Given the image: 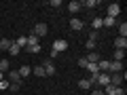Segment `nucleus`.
Masks as SVG:
<instances>
[{
  "label": "nucleus",
  "mask_w": 127,
  "mask_h": 95,
  "mask_svg": "<svg viewBox=\"0 0 127 95\" xmlns=\"http://www.w3.org/2000/svg\"><path fill=\"white\" fill-rule=\"evenodd\" d=\"M11 45H13V40H9V38H2V40H0V51H9Z\"/></svg>",
  "instance_id": "dca6fc26"
},
{
  "label": "nucleus",
  "mask_w": 127,
  "mask_h": 95,
  "mask_svg": "<svg viewBox=\"0 0 127 95\" xmlns=\"http://www.w3.org/2000/svg\"><path fill=\"white\" fill-rule=\"evenodd\" d=\"M85 47H87L89 51H93V49H95V42H93V40H87V42H85Z\"/></svg>",
  "instance_id": "7c9ffc66"
},
{
  "label": "nucleus",
  "mask_w": 127,
  "mask_h": 95,
  "mask_svg": "<svg viewBox=\"0 0 127 95\" xmlns=\"http://www.w3.org/2000/svg\"><path fill=\"white\" fill-rule=\"evenodd\" d=\"M51 6H55V9H57V6H62V0H51Z\"/></svg>",
  "instance_id": "473e14b6"
},
{
  "label": "nucleus",
  "mask_w": 127,
  "mask_h": 95,
  "mask_svg": "<svg viewBox=\"0 0 127 95\" xmlns=\"http://www.w3.org/2000/svg\"><path fill=\"white\" fill-rule=\"evenodd\" d=\"M13 42H15V45L19 47V49H26V47H28V38H26V36H21V38H17V40H13Z\"/></svg>",
  "instance_id": "aec40b11"
},
{
  "label": "nucleus",
  "mask_w": 127,
  "mask_h": 95,
  "mask_svg": "<svg viewBox=\"0 0 127 95\" xmlns=\"http://www.w3.org/2000/svg\"><path fill=\"white\" fill-rule=\"evenodd\" d=\"M83 25H85V23H83L81 21V19H76V17H72V19H70V27H72V30H83Z\"/></svg>",
  "instance_id": "9b49d317"
},
{
  "label": "nucleus",
  "mask_w": 127,
  "mask_h": 95,
  "mask_svg": "<svg viewBox=\"0 0 127 95\" xmlns=\"http://www.w3.org/2000/svg\"><path fill=\"white\" fill-rule=\"evenodd\" d=\"M9 68H11V66H9V61H6V59H0V72H2V74H6V72H9Z\"/></svg>",
  "instance_id": "5701e85b"
},
{
  "label": "nucleus",
  "mask_w": 127,
  "mask_h": 95,
  "mask_svg": "<svg viewBox=\"0 0 127 95\" xmlns=\"http://www.w3.org/2000/svg\"><path fill=\"white\" fill-rule=\"evenodd\" d=\"M66 49H68V42L66 40H55L53 42V51L55 53H62V51H66Z\"/></svg>",
  "instance_id": "423d86ee"
},
{
  "label": "nucleus",
  "mask_w": 127,
  "mask_h": 95,
  "mask_svg": "<svg viewBox=\"0 0 127 95\" xmlns=\"http://www.w3.org/2000/svg\"><path fill=\"white\" fill-rule=\"evenodd\" d=\"M9 85H11L9 80H0V89H2V91H6V89H9Z\"/></svg>",
  "instance_id": "c756f323"
},
{
  "label": "nucleus",
  "mask_w": 127,
  "mask_h": 95,
  "mask_svg": "<svg viewBox=\"0 0 127 95\" xmlns=\"http://www.w3.org/2000/svg\"><path fill=\"white\" fill-rule=\"evenodd\" d=\"M6 74H9V80H11V82H21V76H19V72H11V70H9Z\"/></svg>",
  "instance_id": "f3484780"
},
{
  "label": "nucleus",
  "mask_w": 127,
  "mask_h": 95,
  "mask_svg": "<svg viewBox=\"0 0 127 95\" xmlns=\"http://www.w3.org/2000/svg\"><path fill=\"white\" fill-rule=\"evenodd\" d=\"M127 78V74L125 72H117V74H110V85H114V87H121L123 85V80H125Z\"/></svg>",
  "instance_id": "f257e3e1"
},
{
  "label": "nucleus",
  "mask_w": 127,
  "mask_h": 95,
  "mask_svg": "<svg viewBox=\"0 0 127 95\" xmlns=\"http://www.w3.org/2000/svg\"><path fill=\"white\" fill-rule=\"evenodd\" d=\"M91 27H93V32H97L100 27H104V23H102V17H93V19H91Z\"/></svg>",
  "instance_id": "ddd939ff"
},
{
  "label": "nucleus",
  "mask_w": 127,
  "mask_h": 95,
  "mask_svg": "<svg viewBox=\"0 0 127 95\" xmlns=\"http://www.w3.org/2000/svg\"><path fill=\"white\" fill-rule=\"evenodd\" d=\"M112 61H123V57H125V51H121V49H117L114 51V55H112Z\"/></svg>",
  "instance_id": "412c9836"
},
{
  "label": "nucleus",
  "mask_w": 127,
  "mask_h": 95,
  "mask_svg": "<svg viewBox=\"0 0 127 95\" xmlns=\"http://www.w3.org/2000/svg\"><path fill=\"white\" fill-rule=\"evenodd\" d=\"M106 95H125V91H123V87L106 85Z\"/></svg>",
  "instance_id": "f03ea898"
},
{
  "label": "nucleus",
  "mask_w": 127,
  "mask_h": 95,
  "mask_svg": "<svg viewBox=\"0 0 127 95\" xmlns=\"http://www.w3.org/2000/svg\"><path fill=\"white\" fill-rule=\"evenodd\" d=\"M81 9H83V2H78V0H72V2L68 4V11H70V13H78Z\"/></svg>",
  "instance_id": "1a4fd4ad"
},
{
  "label": "nucleus",
  "mask_w": 127,
  "mask_h": 95,
  "mask_svg": "<svg viewBox=\"0 0 127 95\" xmlns=\"http://www.w3.org/2000/svg\"><path fill=\"white\" fill-rule=\"evenodd\" d=\"M9 89H11V93H13V95H17V91H21V82H11Z\"/></svg>",
  "instance_id": "4be33fe9"
},
{
  "label": "nucleus",
  "mask_w": 127,
  "mask_h": 95,
  "mask_svg": "<svg viewBox=\"0 0 127 95\" xmlns=\"http://www.w3.org/2000/svg\"><path fill=\"white\" fill-rule=\"evenodd\" d=\"M17 72H19L21 78H26L28 74H32V68H30V66H21V70H17Z\"/></svg>",
  "instance_id": "6ab92c4d"
},
{
  "label": "nucleus",
  "mask_w": 127,
  "mask_h": 95,
  "mask_svg": "<svg viewBox=\"0 0 127 95\" xmlns=\"http://www.w3.org/2000/svg\"><path fill=\"white\" fill-rule=\"evenodd\" d=\"M40 49H42L40 45H34V47H26V51H28V53H40Z\"/></svg>",
  "instance_id": "bb28decb"
},
{
  "label": "nucleus",
  "mask_w": 127,
  "mask_h": 95,
  "mask_svg": "<svg viewBox=\"0 0 127 95\" xmlns=\"http://www.w3.org/2000/svg\"><path fill=\"white\" fill-rule=\"evenodd\" d=\"M42 68H45L47 76H53V74H55V66H53V59H45V61H42Z\"/></svg>",
  "instance_id": "20e7f679"
},
{
  "label": "nucleus",
  "mask_w": 127,
  "mask_h": 95,
  "mask_svg": "<svg viewBox=\"0 0 127 95\" xmlns=\"http://www.w3.org/2000/svg\"><path fill=\"white\" fill-rule=\"evenodd\" d=\"M32 72L36 74V76H47V72H45V68H42V66H36V68L32 70Z\"/></svg>",
  "instance_id": "a878e982"
},
{
  "label": "nucleus",
  "mask_w": 127,
  "mask_h": 95,
  "mask_svg": "<svg viewBox=\"0 0 127 95\" xmlns=\"http://www.w3.org/2000/svg\"><path fill=\"white\" fill-rule=\"evenodd\" d=\"M97 85H102V87L110 85V74L108 72H100V76H97Z\"/></svg>",
  "instance_id": "0eeeda50"
},
{
  "label": "nucleus",
  "mask_w": 127,
  "mask_h": 95,
  "mask_svg": "<svg viewBox=\"0 0 127 95\" xmlns=\"http://www.w3.org/2000/svg\"><path fill=\"white\" fill-rule=\"evenodd\" d=\"M97 68H100V72H108L110 70V61L108 59H100V61H97Z\"/></svg>",
  "instance_id": "f8f14e48"
},
{
  "label": "nucleus",
  "mask_w": 127,
  "mask_h": 95,
  "mask_svg": "<svg viewBox=\"0 0 127 95\" xmlns=\"http://www.w3.org/2000/svg\"><path fill=\"white\" fill-rule=\"evenodd\" d=\"M119 34L121 38H127V23H119Z\"/></svg>",
  "instance_id": "393cba45"
},
{
  "label": "nucleus",
  "mask_w": 127,
  "mask_h": 95,
  "mask_svg": "<svg viewBox=\"0 0 127 95\" xmlns=\"http://www.w3.org/2000/svg\"><path fill=\"white\" fill-rule=\"evenodd\" d=\"M91 95H104V91H91Z\"/></svg>",
  "instance_id": "f704fd0d"
},
{
  "label": "nucleus",
  "mask_w": 127,
  "mask_h": 95,
  "mask_svg": "<svg viewBox=\"0 0 127 95\" xmlns=\"http://www.w3.org/2000/svg\"><path fill=\"white\" fill-rule=\"evenodd\" d=\"M87 63H89V61H87L85 57H81V59H78V66H81V68H87Z\"/></svg>",
  "instance_id": "2f4dec72"
},
{
  "label": "nucleus",
  "mask_w": 127,
  "mask_h": 95,
  "mask_svg": "<svg viewBox=\"0 0 127 95\" xmlns=\"http://www.w3.org/2000/svg\"><path fill=\"white\" fill-rule=\"evenodd\" d=\"M114 47L121 49V51H125L127 49V38H117V40H114Z\"/></svg>",
  "instance_id": "2eb2a0df"
},
{
  "label": "nucleus",
  "mask_w": 127,
  "mask_h": 95,
  "mask_svg": "<svg viewBox=\"0 0 127 95\" xmlns=\"http://www.w3.org/2000/svg\"><path fill=\"white\" fill-rule=\"evenodd\" d=\"M34 45H38V36L36 34H30L28 36V47H34Z\"/></svg>",
  "instance_id": "b1692460"
},
{
  "label": "nucleus",
  "mask_w": 127,
  "mask_h": 95,
  "mask_svg": "<svg viewBox=\"0 0 127 95\" xmlns=\"http://www.w3.org/2000/svg\"><path fill=\"white\" fill-rule=\"evenodd\" d=\"M108 72H112V74L123 72V63L121 61H110V70H108Z\"/></svg>",
  "instance_id": "9d476101"
},
{
  "label": "nucleus",
  "mask_w": 127,
  "mask_h": 95,
  "mask_svg": "<svg viewBox=\"0 0 127 95\" xmlns=\"http://www.w3.org/2000/svg\"><path fill=\"white\" fill-rule=\"evenodd\" d=\"M87 59V61H89V63H97V61H100V53H95V51H91V53H89V57H85Z\"/></svg>",
  "instance_id": "4468645a"
},
{
  "label": "nucleus",
  "mask_w": 127,
  "mask_h": 95,
  "mask_svg": "<svg viewBox=\"0 0 127 95\" xmlns=\"http://www.w3.org/2000/svg\"><path fill=\"white\" fill-rule=\"evenodd\" d=\"M102 23H104L106 27H112V25H117V19H114V17H104Z\"/></svg>",
  "instance_id": "a211bd4d"
},
{
  "label": "nucleus",
  "mask_w": 127,
  "mask_h": 95,
  "mask_svg": "<svg viewBox=\"0 0 127 95\" xmlns=\"http://www.w3.org/2000/svg\"><path fill=\"white\" fill-rule=\"evenodd\" d=\"M9 53H11V55H19V53H21V49L13 42V45H11V49H9Z\"/></svg>",
  "instance_id": "cd10ccee"
},
{
  "label": "nucleus",
  "mask_w": 127,
  "mask_h": 95,
  "mask_svg": "<svg viewBox=\"0 0 127 95\" xmlns=\"http://www.w3.org/2000/svg\"><path fill=\"white\" fill-rule=\"evenodd\" d=\"M83 6H89V9H95V6H97V0H87V2H83Z\"/></svg>",
  "instance_id": "c85d7f7f"
},
{
  "label": "nucleus",
  "mask_w": 127,
  "mask_h": 95,
  "mask_svg": "<svg viewBox=\"0 0 127 95\" xmlns=\"http://www.w3.org/2000/svg\"><path fill=\"white\" fill-rule=\"evenodd\" d=\"M121 13V4H117V2H112V4L108 6V15H106V17H114L117 19V15Z\"/></svg>",
  "instance_id": "39448f33"
},
{
  "label": "nucleus",
  "mask_w": 127,
  "mask_h": 95,
  "mask_svg": "<svg viewBox=\"0 0 127 95\" xmlns=\"http://www.w3.org/2000/svg\"><path fill=\"white\" fill-rule=\"evenodd\" d=\"M47 32H49V27H47V23H36V25H34V32H32V34H36V36L40 38V36H45Z\"/></svg>",
  "instance_id": "7ed1b4c3"
},
{
  "label": "nucleus",
  "mask_w": 127,
  "mask_h": 95,
  "mask_svg": "<svg viewBox=\"0 0 127 95\" xmlns=\"http://www.w3.org/2000/svg\"><path fill=\"white\" fill-rule=\"evenodd\" d=\"M89 40H93V42L97 40V32H91V34H89Z\"/></svg>",
  "instance_id": "72a5a7b5"
},
{
  "label": "nucleus",
  "mask_w": 127,
  "mask_h": 95,
  "mask_svg": "<svg viewBox=\"0 0 127 95\" xmlns=\"http://www.w3.org/2000/svg\"><path fill=\"white\" fill-rule=\"evenodd\" d=\"M11 95H13V93H11Z\"/></svg>",
  "instance_id": "c9c22d12"
},
{
  "label": "nucleus",
  "mask_w": 127,
  "mask_h": 95,
  "mask_svg": "<svg viewBox=\"0 0 127 95\" xmlns=\"http://www.w3.org/2000/svg\"><path fill=\"white\" fill-rule=\"evenodd\" d=\"M95 85V80H91V78H83V80H78V87H81L83 91H87V89H91V87Z\"/></svg>",
  "instance_id": "6e6552de"
}]
</instances>
